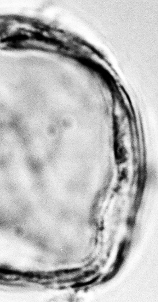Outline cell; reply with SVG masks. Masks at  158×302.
Instances as JSON below:
<instances>
[{"label":"cell","mask_w":158,"mask_h":302,"mask_svg":"<svg viewBox=\"0 0 158 302\" xmlns=\"http://www.w3.org/2000/svg\"><path fill=\"white\" fill-rule=\"evenodd\" d=\"M99 278V276L97 277H95L93 279L91 280V281H87V282H79L78 283H76L75 285H74L72 287H83V286H88L89 285H91L94 282H95L97 279Z\"/></svg>","instance_id":"cell-1"}]
</instances>
